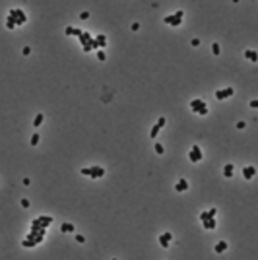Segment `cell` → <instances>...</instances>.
<instances>
[{
    "instance_id": "1",
    "label": "cell",
    "mask_w": 258,
    "mask_h": 260,
    "mask_svg": "<svg viewBox=\"0 0 258 260\" xmlns=\"http://www.w3.org/2000/svg\"><path fill=\"white\" fill-rule=\"evenodd\" d=\"M80 173H82L84 177H89V179H101V177H105V169L99 167V165H93V167H84Z\"/></svg>"
},
{
    "instance_id": "2",
    "label": "cell",
    "mask_w": 258,
    "mask_h": 260,
    "mask_svg": "<svg viewBox=\"0 0 258 260\" xmlns=\"http://www.w3.org/2000/svg\"><path fill=\"white\" fill-rule=\"evenodd\" d=\"M8 16L16 18V25H23V23L27 22V16H25V12H23L22 8H12V10L8 12Z\"/></svg>"
},
{
    "instance_id": "3",
    "label": "cell",
    "mask_w": 258,
    "mask_h": 260,
    "mask_svg": "<svg viewBox=\"0 0 258 260\" xmlns=\"http://www.w3.org/2000/svg\"><path fill=\"white\" fill-rule=\"evenodd\" d=\"M233 93H235V89H233V88H225V89H218V91H215V99H221V101H223V99L231 97Z\"/></svg>"
},
{
    "instance_id": "4",
    "label": "cell",
    "mask_w": 258,
    "mask_h": 260,
    "mask_svg": "<svg viewBox=\"0 0 258 260\" xmlns=\"http://www.w3.org/2000/svg\"><path fill=\"white\" fill-rule=\"evenodd\" d=\"M163 22H165L167 25L177 27V25H181V23H182V19H181V18H177L175 14H171V16H165V18H163Z\"/></svg>"
},
{
    "instance_id": "5",
    "label": "cell",
    "mask_w": 258,
    "mask_h": 260,
    "mask_svg": "<svg viewBox=\"0 0 258 260\" xmlns=\"http://www.w3.org/2000/svg\"><path fill=\"white\" fill-rule=\"evenodd\" d=\"M171 239H173V235H171L169 231H167V233H161L159 235V245H161L163 249H167V247L171 245Z\"/></svg>"
},
{
    "instance_id": "6",
    "label": "cell",
    "mask_w": 258,
    "mask_h": 260,
    "mask_svg": "<svg viewBox=\"0 0 258 260\" xmlns=\"http://www.w3.org/2000/svg\"><path fill=\"white\" fill-rule=\"evenodd\" d=\"M254 175H256V169L252 167V165H247V167H243V177H245L247 181H251Z\"/></svg>"
},
{
    "instance_id": "7",
    "label": "cell",
    "mask_w": 258,
    "mask_h": 260,
    "mask_svg": "<svg viewBox=\"0 0 258 260\" xmlns=\"http://www.w3.org/2000/svg\"><path fill=\"white\" fill-rule=\"evenodd\" d=\"M175 190H177V192H186L188 190V181L184 179V177H181V181L175 184Z\"/></svg>"
},
{
    "instance_id": "8",
    "label": "cell",
    "mask_w": 258,
    "mask_h": 260,
    "mask_svg": "<svg viewBox=\"0 0 258 260\" xmlns=\"http://www.w3.org/2000/svg\"><path fill=\"white\" fill-rule=\"evenodd\" d=\"M204 105H206V101H204V99H192V101H190V109L194 111V113H196L198 109H202Z\"/></svg>"
},
{
    "instance_id": "9",
    "label": "cell",
    "mask_w": 258,
    "mask_h": 260,
    "mask_svg": "<svg viewBox=\"0 0 258 260\" xmlns=\"http://www.w3.org/2000/svg\"><path fill=\"white\" fill-rule=\"evenodd\" d=\"M245 56H247L251 62H256V60H258V52L254 51V49H248V51H245Z\"/></svg>"
},
{
    "instance_id": "10",
    "label": "cell",
    "mask_w": 258,
    "mask_h": 260,
    "mask_svg": "<svg viewBox=\"0 0 258 260\" xmlns=\"http://www.w3.org/2000/svg\"><path fill=\"white\" fill-rule=\"evenodd\" d=\"M233 171H235V167H233V163H227L223 167V177H227V179H231L233 177Z\"/></svg>"
},
{
    "instance_id": "11",
    "label": "cell",
    "mask_w": 258,
    "mask_h": 260,
    "mask_svg": "<svg viewBox=\"0 0 258 260\" xmlns=\"http://www.w3.org/2000/svg\"><path fill=\"white\" fill-rule=\"evenodd\" d=\"M214 250H215V253H218V254H221V253H225V250H227V243H225V241H219V243H215Z\"/></svg>"
},
{
    "instance_id": "12",
    "label": "cell",
    "mask_w": 258,
    "mask_h": 260,
    "mask_svg": "<svg viewBox=\"0 0 258 260\" xmlns=\"http://www.w3.org/2000/svg\"><path fill=\"white\" fill-rule=\"evenodd\" d=\"M91 33H89V31H82V35L80 37H78V39H80V43L82 45H85V43H89V39H91Z\"/></svg>"
},
{
    "instance_id": "13",
    "label": "cell",
    "mask_w": 258,
    "mask_h": 260,
    "mask_svg": "<svg viewBox=\"0 0 258 260\" xmlns=\"http://www.w3.org/2000/svg\"><path fill=\"white\" fill-rule=\"evenodd\" d=\"M202 223H204V229H215V225H218L215 223V217H208V220L202 221Z\"/></svg>"
},
{
    "instance_id": "14",
    "label": "cell",
    "mask_w": 258,
    "mask_h": 260,
    "mask_svg": "<svg viewBox=\"0 0 258 260\" xmlns=\"http://www.w3.org/2000/svg\"><path fill=\"white\" fill-rule=\"evenodd\" d=\"M95 41H97V45H99V49H103L105 45H107V37H105L103 33H99V35H95Z\"/></svg>"
},
{
    "instance_id": "15",
    "label": "cell",
    "mask_w": 258,
    "mask_h": 260,
    "mask_svg": "<svg viewBox=\"0 0 258 260\" xmlns=\"http://www.w3.org/2000/svg\"><path fill=\"white\" fill-rule=\"evenodd\" d=\"M192 154L196 155V159H198V161H202V157H204V154H202V150H200V146H192Z\"/></svg>"
},
{
    "instance_id": "16",
    "label": "cell",
    "mask_w": 258,
    "mask_h": 260,
    "mask_svg": "<svg viewBox=\"0 0 258 260\" xmlns=\"http://www.w3.org/2000/svg\"><path fill=\"white\" fill-rule=\"evenodd\" d=\"M35 245H37V243L33 241V239H23V241H22V247H23V249H33Z\"/></svg>"
},
{
    "instance_id": "17",
    "label": "cell",
    "mask_w": 258,
    "mask_h": 260,
    "mask_svg": "<svg viewBox=\"0 0 258 260\" xmlns=\"http://www.w3.org/2000/svg\"><path fill=\"white\" fill-rule=\"evenodd\" d=\"M74 229L76 227H74L72 223H62L60 225V231H62V233H74Z\"/></svg>"
},
{
    "instance_id": "18",
    "label": "cell",
    "mask_w": 258,
    "mask_h": 260,
    "mask_svg": "<svg viewBox=\"0 0 258 260\" xmlns=\"http://www.w3.org/2000/svg\"><path fill=\"white\" fill-rule=\"evenodd\" d=\"M43 118H45V115H43V113L35 115V118H33V126H35V128H39V126H41V122H43Z\"/></svg>"
},
{
    "instance_id": "19",
    "label": "cell",
    "mask_w": 258,
    "mask_h": 260,
    "mask_svg": "<svg viewBox=\"0 0 258 260\" xmlns=\"http://www.w3.org/2000/svg\"><path fill=\"white\" fill-rule=\"evenodd\" d=\"M6 27H8V29H14V27H18V25H16V18L8 16V18H6Z\"/></svg>"
},
{
    "instance_id": "20",
    "label": "cell",
    "mask_w": 258,
    "mask_h": 260,
    "mask_svg": "<svg viewBox=\"0 0 258 260\" xmlns=\"http://www.w3.org/2000/svg\"><path fill=\"white\" fill-rule=\"evenodd\" d=\"M159 130H161V128H159L157 124H153V126H151V130H150V138H155V136L159 134Z\"/></svg>"
},
{
    "instance_id": "21",
    "label": "cell",
    "mask_w": 258,
    "mask_h": 260,
    "mask_svg": "<svg viewBox=\"0 0 258 260\" xmlns=\"http://www.w3.org/2000/svg\"><path fill=\"white\" fill-rule=\"evenodd\" d=\"M89 47H91V51H99V45H97V41H95V37H91V39H89Z\"/></svg>"
},
{
    "instance_id": "22",
    "label": "cell",
    "mask_w": 258,
    "mask_h": 260,
    "mask_svg": "<svg viewBox=\"0 0 258 260\" xmlns=\"http://www.w3.org/2000/svg\"><path fill=\"white\" fill-rule=\"evenodd\" d=\"M39 138H41V136H39V132H35V134L31 136V140H29V142H31V146H37V144H39Z\"/></svg>"
},
{
    "instance_id": "23",
    "label": "cell",
    "mask_w": 258,
    "mask_h": 260,
    "mask_svg": "<svg viewBox=\"0 0 258 260\" xmlns=\"http://www.w3.org/2000/svg\"><path fill=\"white\" fill-rule=\"evenodd\" d=\"M196 115H200V117H204V115H208V105H204L202 109H198V111H196Z\"/></svg>"
},
{
    "instance_id": "24",
    "label": "cell",
    "mask_w": 258,
    "mask_h": 260,
    "mask_svg": "<svg viewBox=\"0 0 258 260\" xmlns=\"http://www.w3.org/2000/svg\"><path fill=\"white\" fill-rule=\"evenodd\" d=\"M155 154H157V155L163 154V144H155Z\"/></svg>"
},
{
    "instance_id": "25",
    "label": "cell",
    "mask_w": 258,
    "mask_h": 260,
    "mask_svg": "<svg viewBox=\"0 0 258 260\" xmlns=\"http://www.w3.org/2000/svg\"><path fill=\"white\" fill-rule=\"evenodd\" d=\"M212 51L214 55H219V43H212Z\"/></svg>"
},
{
    "instance_id": "26",
    "label": "cell",
    "mask_w": 258,
    "mask_h": 260,
    "mask_svg": "<svg viewBox=\"0 0 258 260\" xmlns=\"http://www.w3.org/2000/svg\"><path fill=\"white\" fill-rule=\"evenodd\" d=\"M208 217H210V216H208V210H206V212H202V214L198 216V220H200V221H206Z\"/></svg>"
},
{
    "instance_id": "27",
    "label": "cell",
    "mask_w": 258,
    "mask_h": 260,
    "mask_svg": "<svg viewBox=\"0 0 258 260\" xmlns=\"http://www.w3.org/2000/svg\"><path fill=\"white\" fill-rule=\"evenodd\" d=\"M155 124H157L159 128H161V126H165V117H159V118H157V122H155Z\"/></svg>"
},
{
    "instance_id": "28",
    "label": "cell",
    "mask_w": 258,
    "mask_h": 260,
    "mask_svg": "<svg viewBox=\"0 0 258 260\" xmlns=\"http://www.w3.org/2000/svg\"><path fill=\"white\" fill-rule=\"evenodd\" d=\"M97 58H99V60H105V58H107V55H105V52L99 49V51H97Z\"/></svg>"
},
{
    "instance_id": "29",
    "label": "cell",
    "mask_w": 258,
    "mask_h": 260,
    "mask_svg": "<svg viewBox=\"0 0 258 260\" xmlns=\"http://www.w3.org/2000/svg\"><path fill=\"white\" fill-rule=\"evenodd\" d=\"M215 214H218V210H215V208H210V210H208V216H210V217H215Z\"/></svg>"
},
{
    "instance_id": "30",
    "label": "cell",
    "mask_w": 258,
    "mask_h": 260,
    "mask_svg": "<svg viewBox=\"0 0 258 260\" xmlns=\"http://www.w3.org/2000/svg\"><path fill=\"white\" fill-rule=\"evenodd\" d=\"M82 31H84V29H80V27H74V33H72V35H74V37H80Z\"/></svg>"
},
{
    "instance_id": "31",
    "label": "cell",
    "mask_w": 258,
    "mask_h": 260,
    "mask_svg": "<svg viewBox=\"0 0 258 260\" xmlns=\"http://www.w3.org/2000/svg\"><path fill=\"white\" fill-rule=\"evenodd\" d=\"M22 208H29V200L27 198H22Z\"/></svg>"
},
{
    "instance_id": "32",
    "label": "cell",
    "mask_w": 258,
    "mask_h": 260,
    "mask_svg": "<svg viewBox=\"0 0 258 260\" xmlns=\"http://www.w3.org/2000/svg\"><path fill=\"white\" fill-rule=\"evenodd\" d=\"M29 52H31V49H29V47H23V49H22V55H23V56H27Z\"/></svg>"
},
{
    "instance_id": "33",
    "label": "cell",
    "mask_w": 258,
    "mask_h": 260,
    "mask_svg": "<svg viewBox=\"0 0 258 260\" xmlns=\"http://www.w3.org/2000/svg\"><path fill=\"white\" fill-rule=\"evenodd\" d=\"M64 33H66V35H72V33H74V27H72V25H68L66 29H64Z\"/></svg>"
},
{
    "instance_id": "34",
    "label": "cell",
    "mask_w": 258,
    "mask_h": 260,
    "mask_svg": "<svg viewBox=\"0 0 258 260\" xmlns=\"http://www.w3.org/2000/svg\"><path fill=\"white\" fill-rule=\"evenodd\" d=\"M245 126H247V124H245V121H239V122H237V128H239V130H243Z\"/></svg>"
},
{
    "instance_id": "35",
    "label": "cell",
    "mask_w": 258,
    "mask_h": 260,
    "mask_svg": "<svg viewBox=\"0 0 258 260\" xmlns=\"http://www.w3.org/2000/svg\"><path fill=\"white\" fill-rule=\"evenodd\" d=\"M76 241L78 243H85V237H84V235H76Z\"/></svg>"
},
{
    "instance_id": "36",
    "label": "cell",
    "mask_w": 258,
    "mask_h": 260,
    "mask_svg": "<svg viewBox=\"0 0 258 260\" xmlns=\"http://www.w3.org/2000/svg\"><path fill=\"white\" fill-rule=\"evenodd\" d=\"M175 16H177V18H181V19H182V18H184V12H182V10H177V12H175Z\"/></svg>"
},
{
    "instance_id": "37",
    "label": "cell",
    "mask_w": 258,
    "mask_h": 260,
    "mask_svg": "<svg viewBox=\"0 0 258 260\" xmlns=\"http://www.w3.org/2000/svg\"><path fill=\"white\" fill-rule=\"evenodd\" d=\"M80 18H82V19H87V18H89V12H82Z\"/></svg>"
},
{
    "instance_id": "38",
    "label": "cell",
    "mask_w": 258,
    "mask_h": 260,
    "mask_svg": "<svg viewBox=\"0 0 258 260\" xmlns=\"http://www.w3.org/2000/svg\"><path fill=\"white\" fill-rule=\"evenodd\" d=\"M82 49H84V51H85V52H89V51H91V47H89V45H87V43H85V45H82Z\"/></svg>"
},
{
    "instance_id": "39",
    "label": "cell",
    "mask_w": 258,
    "mask_h": 260,
    "mask_svg": "<svg viewBox=\"0 0 258 260\" xmlns=\"http://www.w3.org/2000/svg\"><path fill=\"white\" fill-rule=\"evenodd\" d=\"M190 43H192V47H198V45H200V39H192Z\"/></svg>"
},
{
    "instance_id": "40",
    "label": "cell",
    "mask_w": 258,
    "mask_h": 260,
    "mask_svg": "<svg viewBox=\"0 0 258 260\" xmlns=\"http://www.w3.org/2000/svg\"><path fill=\"white\" fill-rule=\"evenodd\" d=\"M251 107H252V109H256V107H258V101H256V99H252V101H251Z\"/></svg>"
},
{
    "instance_id": "41",
    "label": "cell",
    "mask_w": 258,
    "mask_h": 260,
    "mask_svg": "<svg viewBox=\"0 0 258 260\" xmlns=\"http://www.w3.org/2000/svg\"><path fill=\"white\" fill-rule=\"evenodd\" d=\"M140 29V23H132V31H138Z\"/></svg>"
},
{
    "instance_id": "42",
    "label": "cell",
    "mask_w": 258,
    "mask_h": 260,
    "mask_svg": "<svg viewBox=\"0 0 258 260\" xmlns=\"http://www.w3.org/2000/svg\"><path fill=\"white\" fill-rule=\"evenodd\" d=\"M113 260H117V258H113Z\"/></svg>"
}]
</instances>
